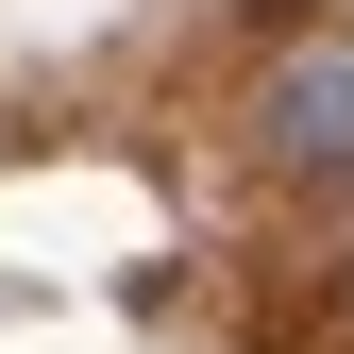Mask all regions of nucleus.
<instances>
[{
  "mask_svg": "<svg viewBox=\"0 0 354 354\" xmlns=\"http://www.w3.org/2000/svg\"><path fill=\"white\" fill-rule=\"evenodd\" d=\"M270 136H287V152H354V51H337V68H287V84H270Z\"/></svg>",
  "mask_w": 354,
  "mask_h": 354,
  "instance_id": "f257e3e1",
  "label": "nucleus"
}]
</instances>
